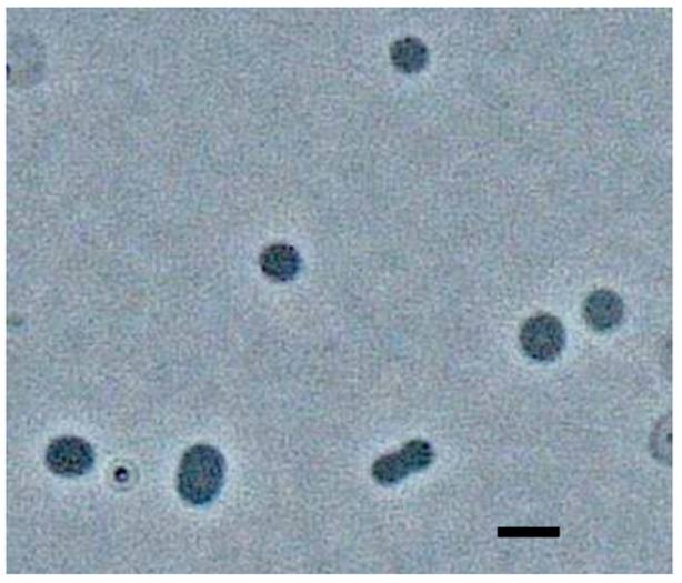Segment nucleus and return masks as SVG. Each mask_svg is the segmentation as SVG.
Segmentation results:
<instances>
[{
    "mask_svg": "<svg viewBox=\"0 0 682 583\" xmlns=\"http://www.w3.org/2000/svg\"><path fill=\"white\" fill-rule=\"evenodd\" d=\"M568 333L556 316L539 314L530 318L520 331V344L529 359L553 362L566 348Z\"/></svg>",
    "mask_w": 682,
    "mask_h": 583,
    "instance_id": "obj_2",
    "label": "nucleus"
},
{
    "mask_svg": "<svg viewBox=\"0 0 682 583\" xmlns=\"http://www.w3.org/2000/svg\"><path fill=\"white\" fill-rule=\"evenodd\" d=\"M583 316L594 331L610 332L623 322L625 305L613 290H595L584 301Z\"/></svg>",
    "mask_w": 682,
    "mask_h": 583,
    "instance_id": "obj_5",
    "label": "nucleus"
},
{
    "mask_svg": "<svg viewBox=\"0 0 682 583\" xmlns=\"http://www.w3.org/2000/svg\"><path fill=\"white\" fill-rule=\"evenodd\" d=\"M390 56L393 67L404 73L420 72L430 58L428 47L415 38H404L393 42Z\"/></svg>",
    "mask_w": 682,
    "mask_h": 583,
    "instance_id": "obj_7",
    "label": "nucleus"
},
{
    "mask_svg": "<svg viewBox=\"0 0 682 583\" xmlns=\"http://www.w3.org/2000/svg\"><path fill=\"white\" fill-rule=\"evenodd\" d=\"M47 466L61 478H81L94 464V451L87 440L66 436L50 442L46 455Z\"/></svg>",
    "mask_w": 682,
    "mask_h": 583,
    "instance_id": "obj_4",
    "label": "nucleus"
},
{
    "mask_svg": "<svg viewBox=\"0 0 682 583\" xmlns=\"http://www.w3.org/2000/svg\"><path fill=\"white\" fill-rule=\"evenodd\" d=\"M434 460L433 448L424 440L409 441L401 450L380 458L372 478L382 485L398 484L413 473L428 470Z\"/></svg>",
    "mask_w": 682,
    "mask_h": 583,
    "instance_id": "obj_3",
    "label": "nucleus"
},
{
    "mask_svg": "<svg viewBox=\"0 0 682 583\" xmlns=\"http://www.w3.org/2000/svg\"><path fill=\"white\" fill-rule=\"evenodd\" d=\"M227 464L214 446L190 448L180 461L178 491L187 503L202 506L217 500L225 480Z\"/></svg>",
    "mask_w": 682,
    "mask_h": 583,
    "instance_id": "obj_1",
    "label": "nucleus"
},
{
    "mask_svg": "<svg viewBox=\"0 0 682 583\" xmlns=\"http://www.w3.org/2000/svg\"><path fill=\"white\" fill-rule=\"evenodd\" d=\"M262 272L275 282H290L302 268V258L294 247L285 243L272 244L260 258Z\"/></svg>",
    "mask_w": 682,
    "mask_h": 583,
    "instance_id": "obj_6",
    "label": "nucleus"
},
{
    "mask_svg": "<svg viewBox=\"0 0 682 583\" xmlns=\"http://www.w3.org/2000/svg\"><path fill=\"white\" fill-rule=\"evenodd\" d=\"M560 529H502L499 536H550L558 537Z\"/></svg>",
    "mask_w": 682,
    "mask_h": 583,
    "instance_id": "obj_8",
    "label": "nucleus"
}]
</instances>
